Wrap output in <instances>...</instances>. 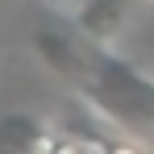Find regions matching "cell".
Returning a JSON list of instances; mask_svg holds the SVG:
<instances>
[{"label": "cell", "instance_id": "cell-3", "mask_svg": "<svg viewBox=\"0 0 154 154\" xmlns=\"http://www.w3.org/2000/svg\"><path fill=\"white\" fill-rule=\"evenodd\" d=\"M54 4H63V8H75V4H79V0H54Z\"/></svg>", "mask_w": 154, "mask_h": 154}, {"label": "cell", "instance_id": "cell-1", "mask_svg": "<svg viewBox=\"0 0 154 154\" xmlns=\"http://www.w3.org/2000/svg\"><path fill=\"white\" fill-rule=\"evenodd\" d=\"M129 13H133V0H79L71 8V25L83 38H92L100 46H112L125 29Z\"/></svg>", "mask_w": 154, "mask_h": 154}, {"label": "cell", "instance_id": "cell-2", "mask_svg": "<svg viewBox=\"0 0 154 154\" xmlns=\"http://www.w3.org/2000/svg\"><path fill=\"white\" fill-rule=\"evenodd\" d=\"M54 129L33 117L25 108L17 112H0V154H29V150H58V142L50 137Z\"/></svg>", "mask_w": 154, "mask_h": 154}]
</instances>
